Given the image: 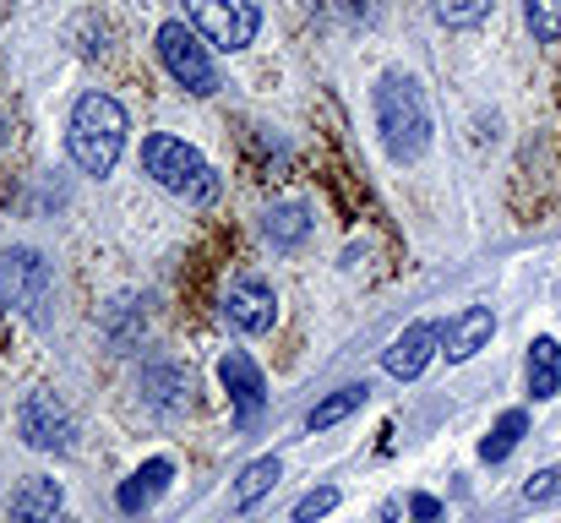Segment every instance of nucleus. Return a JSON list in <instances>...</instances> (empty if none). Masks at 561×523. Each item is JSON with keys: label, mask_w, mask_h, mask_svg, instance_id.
I'll return each instance as SVG.
<instances>
[{"label": "nucleus", "mask_w": 561, "mask_h": 523, "mask_svg": "<svg viewBox=\"0 0 561 523\" xmlns=\"http://www.w3.org/2000/svg\"><path fill=\"white\" fill-rule=\"evenodd\" d=\"M142 393H148V403H153L159 414H186L196 382H191L186 365H148V371H142Z\"/></svg>", "instance_id": "ddd939ff"}, {"label": "nucleus", "mask_w": 561, "mask_h": 523, "mask_svg": "<svg viewBox=\"0 0 561 523\" xmlns=\"http://www.w3.org/2000/svg\"><path fill=\"white\" fill-rule=\"evenodd\" d=\"M16 431L33 453H71V436H77V420L71 409L49 393V387H33L16 409Z\"/></svg>", "instance_id": "0eeeda50"}, {"label": "nucleus", "mask_w": 561, "mask_h": 523, "mask_svg": "<svg viewBox=\"0 0 561 523\" xmlns=\"http://www.w3.org/2000/svg\"><path fill=\"white\" fill-rule=\"evenodd\" d=\"M126 132H131V121H126V110L110 99V93H82L77 104H71V121H66V154H71V164L82 174H110L121 164V154H126Z\"/></svg>", "instance_id": "f03ea898"}, {"label": "nucleus", "mask_w": 561, "mask_h": 523, "mask_svg": "<svg viewBox=\"0 0 561 523\" xmlns=\"http://www.w3.org/2000/svg\"><path fill=\"white\" fill-rule=\"evenodd\" d=\"M442 349V328L436 322H414V328H403L387 354H381V365H387V376H398V382H414L425 365H431V354Z\"/></svg>", "instance_id": "9d476101"}, {"label": "nucleus", "mask_w": 561, "mask_h": 523, "mask_svg": "<svg viewBox=\"0 0 561 523\" xmlns=\"http://www.w3.org/2000/svg\"><path fill=\"white\" fill-rule=\"evenodd\" d=\"M224 317H229L240 333H267V328L278 322V295H273V284H262V278H234L229 295H224Z\"/></svg>", "instance_id": "1a4fd4ad"}, {"label": "nucleus", "mask_w": 561, "mask_h": 523, "mask_svg": "<svg viewBox=\"0 0 561 523\" xmlns=\"http://www.w3.org/2000/svg\"><path fill=\"white\" fill-rule=\"evenodd\" d=\"M524 431H529V414H524V409H507V414L496 420V431L480 442V458H485V464H502V458L524 442Z\"/></svg>", "instance_id": "6ab92c4d"}, {"label": "nucleus", "mask_w": 561, "mask_h": 523, "mask_svg": "<svg viewBox=\"0 0 561 523\" xmlns=\"http://www.w3.org/2000/svg\"><path fill=\"white\" fill-rule=\"evenodd\" d=\"M524 497H529V502H557L561 497V469H540V475L524 486Z\"/></svg>", "instance_id": "5701e85b"}, {"label": "nucleus", "mask_w": 561, "mask_h": 523, "mask_svg": "<svg viewBox=\"0 0 561 523\" xmlns=\"http://www.w3.org/2000/svg\"><path fill=\"white\" fill-rule=\"evenodd\" d=\"M409 519L414 523H436L442 519V502H436V497H414V502H409Z\"/></svg>", "instance_id": "b1692460"}, {"label": "nucleus", "mask_w": 561, "mask_h": 523, "mask_svg": "<svg viewBox=\"0 0 561 523\" xmlns=\"http://www.w3.org/2000/svg\"><path fill=\"white\" fill-rule=\"evenodd\" d=\"M159 60H164V71L196 93V99H207V93H218V66H213V55H207V38L191 27V22H164L159 27Z\"/></svg>", "instance_id": "39448f33"}, {"label": "nucleus", "mask_w": 561, "mask_h": 523, "mask_svg": "<svg viewBox=\"0 0 561 523\" xmlns=\"http://www.w3.org/2000/svg\"><path fill=\"white\" fill-rule=\"evenodd\" d=\"M333 508H339V491L333 486H317V491H306L295 502V523H317L322 513H333Z\"/></svg>", "instance_id": "4be33fe9"}, {"label": "nucleus", "mask_w": 561, "mask_h": 523, "mask_svg": "<svg viewBox=\"0 0 561 523\" xmlns=\"http://www.w3.org/2000/svg\"><path fill=\"white\" fill-rule=\"evenodd\" d=\"M262 235H267L278 251H295V246L311 235V207H306V202H278V207H267Z\"/></svg>", "instance_id": "2eb2a0df"}, {"label": "nucleus", "mask_w": 561, "mask_h": 523, "mask_svg": "<svg viewBox=\"0 0 561 523\" xmlns=\"http://www.w3.org/2000/svg\"><path fill=\"white\" fill-rule=\"evenodd\" d=\"M278 475H284V464L278 458H256V464H245L240 469V480H234V508L245 513V508H256L273 486H278Z\"/></svg>", "instance_id": "f3484780"}, {"label": "nucleus", "mask_w": 561, "mask_h": 523, "mask_svg": "<svg viewBox=\"0 0 561 523\" xmlns=\"http://www.w3.org/2000/svg\"><path fill=\"white\" fill-rule=\"evenodd\" d=\"M366 398H371V387H366V382H350V387L328 393V398L306 414V425H311V431H333L339 420H350L355 409H366Z\"/></svg>", "instance_id": "dca6fc26"}, {"label": "nucleus", "mask_w": 561, "mask_h": 523, "mask_svg": "<svg viewBox=\"0 0 561 523\" xmlns=\"http://www.w3.org/2000/svg\"><path fill=\"white\" fill-rule=\"evenodd\" d=\"M218 382H224V393H229L240 425H251V420L262 414V403H267V382H262L256 360H251L245 349H229V354L218 360Z\"/></svg>", "instance_id": "6e6552de"}, {"label": "nucleus", "mask_w": 561, "mask_h": 523, "mask_svg": "<svg viewBox=\"0 0 561 523\" xmlns=\"http://www.w3.org/2000/svg\"><path fill=\"white\" fill-rule=\"evenodd\" d=\"M142 170L153 174L170 196H181L186 207H207V202L218 196V170H213L191 143L170 137V132L142 137Z\"/></svg>", "instance_id": "7ed1b4c3"}, {"label": "nucleus", "mask_w": 561, "mask_h": 523, "mask_svg": "<svg viewBox=\"0 0 561 523\" xmlns=\"http://www.w3.org/2000/svg\"><path fill=\"white\" fill-rule=\"evenodd\" d=\"M371 110H376V132L392 164H420L431 148V104L425 88L409 71H381L371 88Z\"/></svg>", "instance_id": "f257e3e1"}, {"label": "nucleus", "mask_w": 561, "mask_h": 523, "mask_svg": "<svg viewBox=\"0 0 561 523\" xmlns=\"http://www.w3.org/2000/svg\"><path fill=\"white\" fill-rule=\"evenodd\" d=\"M11 523H66V491L49 475H27L11 497Z\"/></svg>", "instance_id": "9b49d317"}, {"label": "nucleus", "mask_w": 561, "mask_h": 523, "mask_svg": "<svg viewBox=\"0 0 561 523\" xmlns=\"http://www.w3.org/2000/svg\"><path fill=\"white\" fill-rule=\"evenodd\" d=\"M524 22L540 44H561V0H524Z\"/></svg>", "instance_id": "412c9836"}, {"label": "nucleus", "mask_w": 561, "mask_h": 523, "mask_svg": "<svg viewBox=\"0 0 561 523\" xmlns=\"http://www.w3.org/2000/svg\"><path fill=\"white\" fill-rule=\"evenodd\" d=\"M557 387H561L557 339H535V349H529V393H535V398H557Z\"/></svg>", "instance_id": "a211bd4d"}, {"label": "nucleus", "mask_w": 561, "mask_h": 523, "mask_svg": "<svg viewBox=\"0 0 561 523\" xmlns=\"http://www.w3.org/2000/svg\"><path fill=\"white\" fill-rule=\"evenodd\" d=\"M0 311H5V306H0Z\"/></svg>", "instance_id": "393cba45"}, {"label": "nucleus", "mask_w": 561, "mask_h": 523, "mask_svg": "<svg viewBox=\"0 0 561 523\" xmlns=\"http://www.w3.org/2000/svg\"><path fill=\"white\" fill-rule=\"evenodd\" d=\"M170 475H175V464H170V458H148V464H142V469H137L126 486H121V497H115V502H121V513H142L153 497H164Z\"/></svg>", "instance_id": "4468645a"}, {"label": "nucleus", "mask_w": 561, "mask_h": 523, "mask_svg": "<svg viewBox=\"0 0 561 523\" xmlns=\"http://www.w3.org/2000/svg\"><path fill=\"white\" fill-rule=\"evenodd\" d=\"M491 333H496L491 306H463V311L447 322V333H442V354L458 365V360H469V354H480V349L491 344Z\"/></svg>", "instance_id": "f8f14e48"}, {"label": "nucleus", "mask_w": 561, "mask_h": 523, "mask_svg": "<svg viewBox=\"0 0 561 523\" xmlns=\"http://www.w3.org/2000/svg\"><path fill=\"white\" fill-rule=\"evenodd\" d=\"M491 5L496 0H431V11H436L442 27H480L491 16Z\"/></svg>", "instance_id": "aec40b11"}, {"label": "nucleus", "mask_w": 561, "mask_h": 523, "mask_svg": "<svg viewBox=\"0 0 561 523\" xmlns=\"http://www.w3.org/2000/svg\"><path fill=\"white\" fill-rule=\"evenodd\" d=\"M0 306L16 311L22 322L44 328L55 306V268L33 246H5L0 251Z\"/></svg>", "instance_id": "20e7f679"}, {"label": "nucleus", "mask_w": 561, "mask_h": 523, "mask_svg": "<svg viewBox=\"0 0 561 523\" xmlns=\"http://www.w3.org/2000/svg\"><path fill=\"white\" fill-rule=\"evenodd\" d=\"M186 5V22L224 55L245 49L262 27V5L256 0H181Z\"/></svg>", "instance_id": "423d86ee"}]
</instances>
